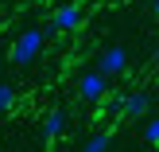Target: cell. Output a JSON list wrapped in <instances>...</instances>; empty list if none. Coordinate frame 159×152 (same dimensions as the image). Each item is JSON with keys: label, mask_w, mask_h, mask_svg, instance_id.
Masks as SVG:
<instances>
[{"label": "cell", "mask_w": 159, "mask_h": 152, "mask_svg": "<svg viewBox=\"0 0 159 152\" xmlns=\"http://www.w3.org/2000/svg\"><path fill=\"white\" fill-rule=\"evenodd\" d=\"M43 27H23L20 35H16L12 43V62L16 66H31V62L39 59V51H43Z\"/></svg>", "instance_id": "cell-1"}, {"label": "cell", "mask_w": 159, "mask_h": 152, "mask_svg": "<svg viewBox=\"0 0 159 152\" xmlns=\"http://www.w3.org/2000/svg\"><path fill=\"white\" fill-rule=\"evenodd\" d=\"M109 94V74L105 70H85L82 78H78V98L89 101V105H97V101H105Z\"/></svg>", "instance_id": "cell-2"}, {"label": "cell", "mask_w": 159, "mask_h": 152, "mask_svg": "<svg viewBox=\"0 0 159 152\" xmlns=\"http://www.w3.org/2000/svg\"><path fill=\"white\" fill-rule=\"evenodd\" d=\"M51 27L54 31H78L82 27V4H58L54 8V16H51Z\"/></svg>", "instance_id": "cell-3"}, {"label": "cell", "mask_w": 159, "mask_h": 152, "mask_svg": "<svg viewBox=\"0 0 159 152\" xmlns=\"http://www.w3.org/2000/svg\"><path fill=\"white\" fill-rule=\"evenodd\" d=\"M97 70H105L109 78L124 74V70H128V51H124V47H105L101 59H97Z\"/></svg>", "instance_id": "cell-4"}, {"label": "cell", "mask_w": 159, "mask_h": 152, "mask_svg": "<svg viewBox=\"0 0 159 152\" xmlns=\"http://www.w3.org/2000/svg\"><path fill=\"white\" fill-rule=\"evenodd\" d=\"M148 109H152V98H148V94H140V90L116 101V113H120V117H132V121H136V117H144Z\"/></svg>", "instance_id": "cell-5"}, {"label": "cell", "mask_w": 159, "mask_h": 152, "mask_svg": "<svg viewBox=\"0 0 159 152\" xmlns=\"http://www.w3.org/2000/svg\"><path fill=\"white\" fill-rule=\"evenodd\" d=\"M66 125H70L66 109H51V113L43 117V137H47V140H58L62 133H66Z\"/></svg>", "instance_id": "cell-6"}, {"label": "cell", "mask_w": 159, "mask_h": 152, "mask_svg": "<svg viewBox=\"0 0 159 152\" xmlns=\"http://www.w3.org/2000/svg\"><path fill=\"white\" fill-rule=\"evenodd\" d=\"M109 145H113V133H93L82 145V152H109Z\"/></svg>", "instance_id": "cell-7"}, {"label": "cell", "mask_w": 159, "mask_h": 152, "mask_svg": "<svg viewBox=\"0 0 159 152\" xmlns=\"http://www.w3.org/2000/svg\"><path fill=\"white\" fill-rule=\"evenodd\" d=\"M144 145H159V113L155 117H148V121H144Z\"/></svg>", "instance_id": "cell-8"}, {"label": "cell", "mask_w": 159, "mask_h": 152, "mask_svg": "<svg viewBox=\"0 0 159 152\" xmlns=\"http://www.w3.org/2000/svg\"><path fill=\"white\" fill-rule=\"evenodd\" d=\"M12 105H16V86L12 82H0V113H8Z\"/></svg>", "instance_id": "cell-9"}, {"label": "cell", "mask_w": 159, "mask_h": 152, "mask_svg": "<svg viewBox=\"0 0 159 152\" xmlns=\"http://www.w3.org/2000/svg\"><path fill=\"white\" fill-rule=\"evenodd\" d=\"M148 8H152V16H159V0H148Z\"/></svg>", "instance_id": "cell-10"}, {"label": "cell", "mask_w": 159, "mask_h": 152, "mask_svg": "<svg viewBox=\"0 0 159 152\" xmlns=\"http://www.w3.org/2000/svg\"><path fill=\"white\" fill-rule=\"evenodd\" d=\"M152 59H155V62H159V47H155V51H152Z\"/></svg>", "instance_id": "cell-11"}, {"label": "cell", "mask_w": 159, "mask_h": 152, "mask_svg": "<svg viewBox=\"0 0 159 152\" xmlns=\"http://www.w3.org/2000/svg\"><path fill=\"white\" fill-rule=\"evenodd\" d=\"M0 62H4V51H0Z\"/></svg>", "instance_id": "cell-12"}]
</instances>
